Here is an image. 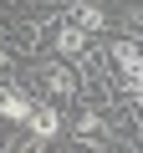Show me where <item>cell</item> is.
Segmentation results:
<instances>
[{
  "label": "cell",
  "mask_w": 143,
  "mask_h": 153,
  "mask_svg": "<svg viewBox=\"0 0 143 153\" xmlns=\"http://www.w3.org/2000/svg\"><path fill=\"white\" fill-rule=\"evenodd\" d=\"M107 61H112L118 71H143V46H138L133 36H118V41L107 46Z\"/></svg>",
  "instance_id": "52a82bcc"
},
{
  "label": "cell",
  "mask_w": 143,
  "mask_h": 153,
  "mask_svg": "<svg viewBox=\"0 0 143 153\" xmlns=\"http://www.w3.org/2000/svg\"><path fill=\"white\" fill-rule=\"evenodd\" d=\"M31 107H36V97L26 92V87H10V82H0V123H26L31 117Z\"/></svg>",
  "instance_id": "8992f818"
},
{
  "label": "cell",
  "mask_w": 143,
  "mask_h": 153,
  "mask_svg": "<svg viewBox=\"0 0 143 153\" xmlns=\"http://www.w3.org/2000/svg\"><path fill=\"white\" fill-rule=\"evenodd\" d=\"M61 21L66 26H77V31H87V36H97V31H112V21H107V10L97 5V0H61Z\"/></svg>",
  "instance_id": "277c9868"
},
{
  "label": "cell",
  "mask_w": 143,
  "mask_h": 153,
  "mask_svg": "<svg viewBox=\"0 0 143 153\" xmlns=\"http://www.w3.org/2000/svg\"><path fill=\"white\" fill-rule=\"evenodd\" d=\"M21 128H26L36 143H56V138L66 133V117H61V107H56V102H36V107H31V117H26Z\"/></svg>",
  "instance_id": "3957f363"
},
{
  "label": "cell",
  "mask_w": 143,
  "mask_h": 153,
  "mask_svg": "<svg viewBox=\"0 0 143 153\" xmlns=\"http://www.w3.org/2000/svg\"><path fill=\"white\" fill-rule=\"evenodd\" d=\"M36 87L46 92V102H72L82 92V76H77V66H66V61H36Z\"/></svg>",
  "instance_id": "6da1fadb"
},
{
  "label": "cell",
  "mask_w": 143,
  "mask_h": 153,
  "mask_svg": "<svg viewBox=\"0 0 143 153\" xmlns=\"http://www.w3.org/2000/svg\"><path fill=\"white\" fill-rule=\"evenodd\" d=\"M10 66V46H0V71H5Z\"/></svg>",
  "instance_id": "ba28073f"
},
{
  "label": "cell",
  "mask_w": 143,
  "mask_h": 153,
  "mask_svg": "<svg viewBox=\"0 0 143 153\" xmlns=\"http://www.w3.org/2000/svg\"><path fill=\"white\" fill-rule=\"evenodd\" d=\"M51 56H61V61H87V56H92V36L77 31V26H66V21H56V26H51Z\"/></svg>",
  "instance_id": "7a4b0ae2"
},
{
  "label": "cell",
  "mask_w": 143,
  "mask_h": 153,
  "mask_svg": "<svg viewBox=\"0 0 143 153\" xmlns=\"http://www.w3.org/2000/svg\"><path fill=\"white\" fill-rule=\"evenodd\" d=\"M77 138H82V143H97V148H118V133H112V117H107L102 107H87V112L77 117Z\"/></svg>",
  "instance_id": "5b68a950"
}]
</instances>
